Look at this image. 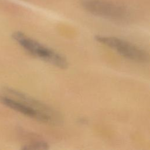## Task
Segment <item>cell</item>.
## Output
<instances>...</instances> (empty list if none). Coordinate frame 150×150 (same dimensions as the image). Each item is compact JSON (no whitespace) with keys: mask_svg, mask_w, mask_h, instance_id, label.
<instances>
[{"mask_svg":"<svg viewBox=\"0 0 150 150\" xmlns=\"http://www.w3.org/2000/svg\"><path fill=\"white\" fill-rule=\"evenodd\" d=\"M0 102L17 112L43 122H54L55 118L45 113L50 107L38 100L12 88H6L0 95Z\"/></svg>","mask_w":150,"mask_h":150,"instance_id":"6da1fadb","label":"cell"},{"mask_svg":"<svg viewBox=\"0 0 150 150\" xmlns=\"http://www.w3.org/2000/svg\"><path fill=\"white\" fill-rule=\"evenodd\" d=\"M12 38L25 50L42 60L60 69H66L68 62L62 54L28 37L21 32H15Z\"/></svg>","mask_w":150,"mask_h":150,"instance_id":"7a4b0ae2","label":"cell"},{"mask_svg":"<svg viewBox=\"0 0 150 150\" xmlns=\"http://www.w3.org/2000/svg\"><path fill=\"white\" fill-rule=\"evenodd\" d=\"M96 40L113 49L122 56L129 60L145 63L149 59L148 53L144 49L125 40L112 36L97 35Z\"/></svg>","mask_w":150,"mask_h":150,"instance_id":"3957f363","label":"cell"},{"mask_svg":"<svg viewBox=\"0 0 150 150\" xmlns=\"http://www.w3.org/2000/svg\"><path fill=\"white\" fill-rule=\"evenodd\" d=\"M81 5L89 13L108 19L120 21L127 16L123 7L104 0H83Z\"/></svg>","mask_w":150,"mask_h":150,"instance_id":"277c9868","label":"cell"},{"mask_svg":"<svg viewBox=\"0 0 150 150\" xmlns=\"http://www.w3.org/2000/svg\"><path fill=\"white\" fill-rule=\"evenodd\" d=\"M49 148V144L44 141H39L31 143L30 144L25 145L24 147L22 148L23 149H47Z\"/></svg>","mask_w":150,"mask_h":150,"instance_id":"5b68a950","label":"cell"}]
</instances>
